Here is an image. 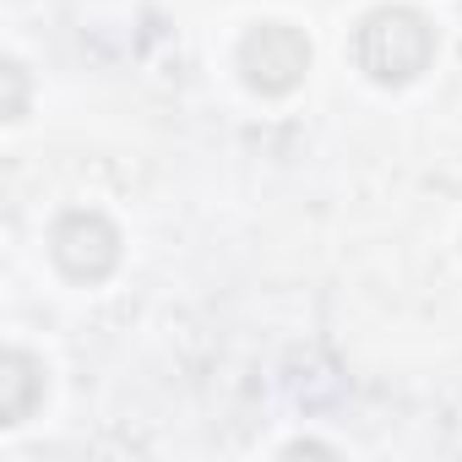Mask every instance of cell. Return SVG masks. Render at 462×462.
<instances>
[{
	"label": "cell",
	"mask_w": 462,
	"mask_h": 462,
	"mask_svg": "<svg viewBox=\"0 0 462 462\" xmlns=\"http://www.w3.org/2000/svg\"><path fill=\"white\" fill-rule=\"evenodd\" d=\"M50 256L71 283H104L120 267V228L93 207H71L50 228Z\"/></svg>",
	"instance_id": "3"
},
{
	"label": "cell",
	"mask_w": 462,
	"mask_h": 462,
	"mask_svg": "<svg viewBox=\"0 0 462 462\" xmlns=\"http://www.w3.org/2000/svg\"><path fill=\"white\" fill-rule=\"evenodd\" d=\"M50 392V375H44V359H33L28 348H6L0 354V424H28L39 413Z\"/></svg>",
	"instance_id": "4"
},
{
	"label": "cell",
	"mask_w": 462,
	"mask_h": 462,
	"mask_svg": "<svg viewBox=\"0 0 462 462\" xmlns=\"http://www.w3.org/2000/svg\"><path fill=\"white\" fill-rule=\"evenodd\" d=\"M310 71V39L289 23H256L240 39V77L262 98H283L305 82Z\"/></svg>",
	"instance_id": "2"
},
{
	"label": "cell",
	"mask_w": 462,
	"mask_h": 462,
	"mask_svg": "<svg viewBox=\"0 0 462 462\" xmlns=\"http://www.w3.org/2000/svg\"><path fill=\"white\" fill-rule=\"evenodd\" d=\"M435 60V28L413 6H375L354 28V66L381 88H408Z\"/></svg>",
	"instance_id": "1"
},
{
	"label": "cell",
	"mask_w": 462,
	"mask_h": 462,
	"mask_svg": "<svg viewBox=\"0 0 462 462\" xmlns=\"http://www.w3.org/2000/svg\"><path fill=\"white\" fill-rule=\"evenodd\" d=\"M6 120H23L28 115V71H23V60H6Z\"/></svg>",
	"instance_id": "5"
}]
</instances>
